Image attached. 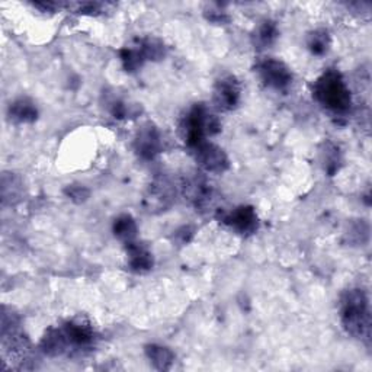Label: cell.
<instances>
[{"label": "cell", "instance_id": "1", "mask_svg": "<svg viewBox=\"0 0 372 372\" xmlns=\"http://www.w3.org/2000/svg\"><path fill=\"white\" fill-rule=\"evenodd\" d=\"M340 320L346 333L361 340H369L371 316L368 297L362 289H349L340 300Z\"/></svg>", "mask_w": 372, "mask_h": 372}, {"label": "cell", "instance_id": "2", "mask_svg": "<svg viewBox=\"0 0 372 372\" xmlns=\"http://www.w3.org/2000/svg\"><path fill=\"white\" fill-rule=\"evenodd\" d=\"M313 95L323 108L336 115L346 114L352 105L350 91L342 74L336 70H327L316 80Z\"/></svg>", "mask_w": 372, "mask_h": 372}, {"label": "cell", "instance_id": "3", "mask_svg": "<svg viewBox=\"0 0 372 372\" xmlns=\"http://www.w3.org/2000/svg\"><path fill=\"white\" fill-rule=\"evenodd\" d=\"M220 130L221 124L218 118L206 109L202 103L192 107L191 111L183 117L179 126L180 137L191 150L197 149L204 141H206V135H214L220 133Z\"/></svg>", "mask_w": 372, "mask_h": 372}, {"label": "cell", "instance_id": "4", "mask_svg": "<svg viewBox=\"0 0 372 372\" xmlns=\"http://www.w3.org/2000/svg\"><path fill=\"white\" fill-rule=\"evenodd\" d=\"M180 191L185 199L191 202L197 211H208L214 202V192L202 173L191 172L180 180Z\"/></svg>", "mask_w": 372, "mask_h": 372}, {"label": "cell", "instance_id": "5", "mask_svg": "<svg viewBox=\"0 0 372 372\" xmlns=\"http://www.w3.org/2000/svg\"><path fill=\"white\" fill-rule=\"evenodd\" d=\"M258 73L267 88L285 91L293 84V73L285 63L277 58H265L258 65Z\"/></svg>", "mask_w": 372, "mask_h": 372}, {"label": "cell", "instance_id": "6", "mask_svg": "<svg viewBox=\"0 0 372 372\" xmlns=\"http://www.w3.org/2000/svg\"><path fill=\"white\" fill-rule=\"evenodd\" d=\"M199 168L210 173H222L230 168V161L224 150L213 142L204 141L201 146L192 150Z\"/></svg>", "mask_w": 372, "mask_h": 372}, {"label": "cell", "instance_id": "7", "mask_svg": "<svg viewBox=\"0 0 372 372\" xmlns=\"http://www.w3.org/2000/svg\"><path fill=\"white\" fill-rule=\"evenodd\" d=\"M176 188L173 183L166 178L156 179L144 197V206L152 213H159L168 210L169 206L175 202Z\"/></svg>", "mask_w": 372, "mask_h": 372}, {"label": "cell", "instance_id": "8", "mask_svg": "<svg viewBox=\"0 0 372 372\" xmlns=\"http://www.w3.org/2000/svg\"><path fill=\"white\" fill-rule=\"evenodd\" d=\"M241 88L239 80L232 76L225 74L215 81L214 86V103L220 111H233L240 102Z\"/></svg>", "mask_w": 372, "mask_h": 372}, {"label": "cell", "instance_id": "9", "mask_svg": "<svg viewBox=\"0 0 372 372\" xmlns=\"http://www.w3.org/2000/svg\"><path fill=\"white\" fill-rule=\"evenodd\" d=\"M220 220L225 225H229L230 229H233L236 233L243 234V236H249V234L256 233L258 227H259L258 214L253 206H249V205L237 206L236 210L222 214Z\"/></svg>", "mask_w": 372, "mask_h": 372}, {"label": "cell", "instance_id": "10", "mask_svg": "<svg viewBox=\"0 0 372 372\" xmlns=\"http://www.w3.org/2000/svg\"><path fill=\"white\" fill-rule=\"evenodd\" d=\"M134 150L142 160H153L161 152V138L159 130L152 122L144 124L134 140Z\"/></svg>", "mask_w": 372, "mask_h": 372}, {"label": "cell", "instance_id": "11", "mask_svg": "<svg viewBox=\"0 0 372 372\" xmlns=\"http://www.w3.org/2000/svg\"><path fill=\"white\" fill-rule=\"evenodd\" d=\"M63 332L69 345L76 347H86L95 340V330L85 319H74L63 326Z\"/></svg>", "mask_w": 372, "mask_h": 372}, {"label": "cell", "instance_id": "12", "mask_svg": "<svg viewBox=\"0 0 372 372\" xmlns=\"http://www.w3.org/2000/svg\"><path fill=\"white\" fill-rule=\"evenodd\" d=\"M126 251H127V259H128V265L131 267V271L137 274H147L149 271L153 270V265H154L153 255L150 253V251L146 246L141 243L130 241L127 243Z\"/></svg>", "mask_w": 372, "mask_h": 372}, {"label": "cell", "instance_id": "13", "mask_svg": "<svg viewBox=\"0 0 372 372\" xmlns=\"http://www.w3.org/2000/svg\"><path fill=\"white\" fill-rule=\"evenodd\" d=\"M69 340L63 332V328H48L43 340H41V349L48 357H60L69 350Z\"/></svg>", "mask_w": 372, "mask_h": 372}, {"label": "cell", "instance_id": "14", "mask_svg": "<svg viewBox=\"0 0 372 372\" xmlns=\"http://www.w3.org/2000/svg\"><path fill=\"white\" fill-rule=\"evenodd\" d=\"M9 118L18 124H31L38 118V109L35 103L27 98H20L11 103Z\"/></svg>", "mask_w": 372, "mask_h": 372}, {"label": "cell", "instance_id": "15", "mask_svg": "<svg viewBox=\"0 0 372 372\" xmlns=\"http://www.w3.org/2000/svg\"><path fill=\"white\" fill-rule=\"evenodd\" d=\"M144 352H146V357L153 364V366L159 371L171 369L175 362V354L166 346L152 343L144 347Z\"/></svg>", "mask_w": 372, "mask_h": 372}, {"label": "cell", "instance_id": "16", "mask_svg": "<svg viewBox=\"0 0 372 372\" xmlns=\"http://www.w3.org/2000/svg\"><path fill=\"white\" fill-rule=\"evenodd\" d=\"M114 234L124 243L134 241L137 237V222L130 214H122L114 221Z\"/></svg>", "mask_w": 372, "mask_h": 372}, {"label": "cell", "instance_id": "17", "mask_svg": "<svg viewBox=\"0 0 372 372\" xmlns=\"http://www.w3.org/2000/svg\"><path fill=\"white\" fill-rule=\"evenodd\" d=\"M278 35V27L274 20H263L253 35V43L259 50L270 48L277 41Z\"/></svg>", "mask_w": 372, "mask_h": 372}, {"label": "cell", "instance_id": "18", "mask_svg": "<svg viewBox=\"0 0 372 372\" xmlns=\"http://www.w3.org/2000/svg\"><path fill=\"white\" fill-rule=\"evenodd\" d=\"M346 241L352 246H364L369 240V224L365 220H357L349 225L345 233Z\"/></svg>", "mask_w": 372, "mask_h": 372}, {"label": "cell", "instance_id": "19", "mask_svg": "<svg viewBox=\"0 0 372 372\" xmlns=\"http://www.w3.org/2000/svg\"><path fill=\"white\" fill-rule=\"evenodd\" d=\"M119 57H121L124 69H126V72H130V73L137 72L144 65V61H146V58H144L138 44L133 46V47H124L119 51Z\"/></svg>", "mask_w": 372, "mask_h": 372}, {"label": "cell", "instance_id": "20", "mask_svg": "<svg viewBox=\"0 0 372 372\" xmlns=\"http://www.w3.org/2000/svg\"><path fill=\"white\" fill-rule=\"evenodd\" d=\"M307 47L314 55H324L330 48V35L326 29H316L307 36Z\"/></svg>", "mask_w": 372, "mask_h": 372}, {"label": "cell", "instance_id": "21", "mask_svg": "<svg viewBox=\"0 0 372 372\" xmlns=\"http://www.w3.org/2000/svg\"><path fill=\"white\" fill-rule=\"evenodd\" d=\"M138 47L144 55V58L159 61L166 55V47L157 38H144L138 43Z\"/></svg>", "mask_w": 372, "mask_h": 372}, {"label": "cell", "instance_id": "22", "mask_svg": "<svg viewBox=\"0 0 372 372\" xmlns=\"http://www.w3.org/2000/svg\"><path fill=\"white\" fill-rule=\"evenodd\" d=\"M20 195V183L13 173H5L2 178L4 204H13Z\"/></svg>", "mask_w": 372, "mask_h": 372}, {"label": "cell", "instance_id": "23", "mask_svg": "<svg viewBox=\"0 0 372 372\" xmlns=\"http://www.w3.org/2000/svg\"><path fill=\"white\" fill-rule=\"evenodd\" d=\"M323 154H324V168H326V172L330 176H333L339 171V166H340L339 149L335 146L333 142H327Z\"/></svg>", "mask_w": 372, "mask_h": 372}, {"label": "cell", "instance_id": "24", "mask_svg": "<svg viewBox=\"0 0 372 372\" xmlns=\"http://www.w3.org/2000/svg\"><path fill=\"white\" fill-rule=\"evenodd\" d=\"M65 194L70 201H73L76 204H84L91 197V191L86 188V186L79 185V183H73V185L66 186Z\"/></svg>", "mask_w": 372, "mask_h": 372}, {"label": "cell", "instance_id": "25", "mask_svg": "<svg viewBox=\"0 0 372 372\" xmlns=\"http://www.w3.org/2000/svg\"><path fill=\"white\" fill-rule=\"evenodd\" d=\"M195 234V229L192 225H183L180 229H178L173 234V241H176L179 246L188 244Z\"/></svg>", "mask_w": 372, "mask_h": 372}, {"label": "cell", "instance_id": "26", "mask_svg": "<svg viewBox=\"0 0 372 372\" xmlns=\"http://www.w3.org/2000/svg\"><path fill=\"white\" fill-rule=\"evenodd\" d=\"M206 18H208V20H211V22L214 24H227L230 20V18L225 15V12L222 11H213L210 13H206Z\"/></svg>", "mask_w": 372, "mask_h": 372}]
</instances>
